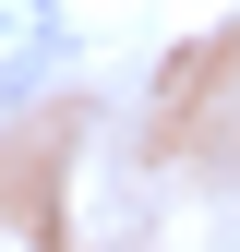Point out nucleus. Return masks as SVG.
<instances>
[{
    "label": "nucleus",
    "instance_id": "f257e3e1",
    "mask_svg": "<svg viewBox=\"0 0 240 252\" xmlns=\"http://www.w3.org/2000/svg\"><path fill=\"white\" fill-rule=\"evenodd\" d=\"M60 48V24H48V0H0V96H24L36 84V60Z\"/></svg>",
    "mask_w": 240,
    "mask_h": 252
}]
</instances>
